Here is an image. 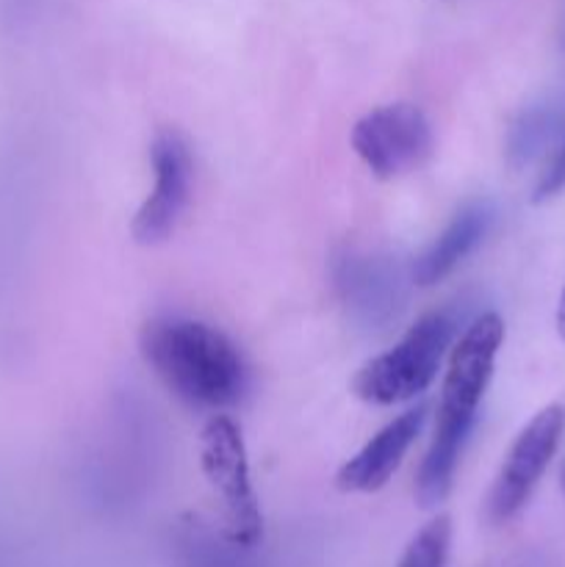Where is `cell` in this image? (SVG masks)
Returning <instances> with one entry per match:
<instances>
[{"label": "cell", "instance_id": "cell-1", "mask_svg": "<svg viewBox=\"0 0 565 567\" xmlns=\"http://www.w3.org/2000/svg\"><path fill=\"white\" fill-rule=\"evenodd\" d=\"M504 341V321L499 313H482L465 327L454 343L449 371L443 377L441 408L435 432L415 476V498L424 509L438 507L449 496L460 454L476 424V410L493 377L496 354Z\"/></svg>", "mask_w": 565, "mask_h": 567}, {"label": "cell", "instance_id": "cell-2", "mask_svg": "<svg viewBox=\"0 0 565 567\" xmlns=\"http://www.w3.org/2000/svg\"><path fill=\"white\" fill-rule=\"evenodd\" d=\"M144 360L158 380L194 408H230L247 391V363L216 327L183 316L147 321L138 336Z\"/></svg>", "mask_w": 565, "mask_h": 567}, {"label": "cell", "instance_id": "cell-3", "mask_svg": "<svg viewBox=\"0 0 565 567\" xmlns=\"http://www.w3.org/2000/svg\"><path fill=\"white\" fill-rule=\"evenodd\" d=\"M452 336L454 321L449 313L435 310L421 316L397 347L371 358L358 371L352 382L355 396L380 408L421 396L435 382Z\"/></svg>", "mask_w": 565, "mask_h": 567}, {"label": "cell", "instance_id": "cell-4", "mask_svg": "<svg viewBox=\"0 0 565 567\" xmlns=\"http://www.w3.org/2000/svg\"><path fill=\"white\" fill-rule=\"evenodd\" d=\"M199 468L219 496L225 532L238 546H255L264 537L258 498L249 480L242 426L230 415H214L199 435Z\"/></svg>", "mask_w": 565, "mask_h": 567}, {"label": "cell", "instance_id": "cell-5", "mask_svg": "<svg viewBox=\"0 0 565 567\" xmlns=\"http://www.w3.org/2000/svg\"><path fill=\"white\" fill-rule=\"evenodd\" d=\"M565 432V404L554 402L532 415L530 424L521 430L515 443L510 446L507 460L499 471L496 482L487 496V518L491 524H507L510 518L526 507L535 493L537 482L546 474L548 463L557 454L559 441Z\"/></svg>", "mask_w": 565, "mask_h": 567}, {"label": "cell", "instance_id": "cell-6", "mask_svg": "<svg viewBox=\"0 0 565 567\" xmlns=\"http://www.w3.org/2000/svg\"><path fill=\"white\" fill-rule=\"evenodd\" d=\"M432 127L413 103H391L360 116L352 127V150L380 181H393L427 158Z\"/></svg>", "mask_w": 565, "mask_h": 567}, {"label": "cell", "instance_id": "cell-7", "mask_svg": "<svg viewBox=\"0 0 565 567\" xmlns=\"http://www.w3.org/2000/svg\"><path fill=\"white\" fill-rule=\"evenodd\" d=\"M150 158H153L155 186L142 208L136 210L131 225L133 238L144 247H153V244L166 241L172 236L183 210H186L188 197H192L194 172L186 138L172 127L155 133Z\"/></svg>", "mask_w": 565, "mask_h": 567}, {"label": "cell", "instance_id": "cell-8", "mask_svg": "<svg viewBox=\"0 0 565 567\" xmlns=\"http://www.w3.org/2000/svg\"><path fill=\"white\" fill-rule=\"evenodd\" d=\"M427 404H419L415 410H408L391 424L382 426L352 460L341 465L336 476L338 491L343 493H377L380 487L388 485L397 468L402 465L404 454L413 446L419 437L421 426H424Z\"/></svg>", "mask_w": 565, "mask_h": 567}, {"label": "cell", "instance_id": "cell-9", "mask_svg": "<svg viewBox=\"0 0 565 567\" xmlns=\"http://www.w3.org/2000/svg\"><path fill=\"white\" fill-rule=\"evenodd\" d=\"M493 221H496V208L487 199H476V203L465 205L460 214L452 216L441 236L415 258L410 277L415 286L430 288L441 282L443 277L452 275L491 233Z\"/></svg>", "mask_w": 565, "mask_h": 567}, {"label": "cell", "instance_id": "cell-10", "mask_svg": "<svg viewBox=\"0 0 565 567\" xmlns=\"http://www.w3.org/2000/svg\"><path fill=\"white\" fill-rule=\"evenodd\" d=\"M338 288L355 310L374 321L380 313H391V305H397L399 277L382 260L347 255L338 264Z\"/></svg>", "mask_w": 565, "mask_h": 567}, {"label": "cell", "instance_id": "cell-11", "mask_svg": "<svg viewBox=\"0 0 565 567\" xmlns=\"http://www.w3.org/2000/svg\"><path fill=\"white\" fill-rule=\"evenodd\" d=\"M565 131V100L543 97L526 105L513 120L507 131V164L513 169L530 166L543 150L554 147L559 133Z\"/></svg>", "mask_w": 565, "mask_h": 567}, {"label": "cell", "instance_id": "cell-12", "mask_svg": "<svg viewBox=\"0 0 565 567\" xmlns=\"http://www.w3.org/2000/svg\"><path fill=\"white\" fill-rule=\"evenodd\" d=\"M449 548H452V518L435 515L430 524L415 532L397 567H446Z\"/></svg>", "mask_w": 565, "mask_h": 567}, {"label": "cell", "instance_id": "cell-13", "mask_svg": "<svg viewBox=\"0 0 565 567\" xmlns=\"http://www.w3.org/2000/svg\"><path fill=\"white\" fill-rule=\"evenodd\" d=\"M559 192H565V131L559 133V138L554 142L552 155H548L546 166H543L541 177H537L535 188H532V203H548V199L557 197Z\"/></svg>", "mask_w": 565, "mask_h": 567}, {"label": "cell", "instance_id": "cell-14", "mask_svg": "<svg viewBox=\"0 0 565 567\" xmlns=\"http://www.w3.org/2000/svg\"><path fill=\"white\" fill-rule=\"evenodd\" d=\"M557 332H559V338L565 341V288H563V297H559V305H557Z\"/></svg>", "mask_w": 565, "mask_h": 567}, {"label": "cell", "instance_id": "cell-15", "mask_svg": "<svg viewBox=\"0 0 565 567\" xmlns=\"http://www.w3.org/2000/svg\"><path fill=\"white\" fill-rule=\"evenodd\" d=\"M563 487H565V465H563Z\"/></svg>", "mask_w": 565, "mask_h": 567}]
</instances>
